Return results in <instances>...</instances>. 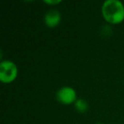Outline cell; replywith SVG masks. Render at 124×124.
<instances>
[{"mask_svg":"<svg viewBox=\"0 0 124 124\" xmlns=\"http://www.w3.org/2000/svg\"><path fill=\"white\" fill-rule=\"evenodd\" d=\"M44 3L48 5H55L61 3V0H44Z\"/></svg>","mask_w":124,"mask_h":124,"instance_id":"8992f818","label":"cell"},{"mask_svg":"<svg viewBox=\"0 0 124 124\" xmlns=\"http://www.w3.org/2000/svg\"><path fill=\"white\" fill-rule=\"evenodd\" d=\"M18 76V68L15 62L9 60H2L0 63V81L9 84L16 79Z\"/></svg>","mask_w":124,"mask_h":124,"instance_id":"7a4b0ae2","label":"cell"},{"mask_svg":"<svg viewBox=\"0 0 124 124\" xmlns=\"http://www.w3.org/2000/svg\"><path fill=\"white\" fill-rule=\"evenodd\" d=\"M61 21V14L55 9H51L46 12L44 16V23L48 27L54 28Z\"/></svg>","mask_w":124,"mask_h":124,"instance_id":"277c9868","label":"cell"},{"mask_svg":"<svg viewBox=\"0 0 124 124\" xmlns=\"http://www.w3.org/2000/svg\"><path fill=\"white\" fill-rule=\"evenodd\" d=\"M74 106H75V109H76L78 111L83 113V112L88 110V102L85 100H83V99H78V100H76V102L74 103Z\"/></svg>","mask_w":124,"mask_h":124,"instance_id":"5b68a950","label":"cell"},{"mask_svg":"<svg viewBox=\"0 0 124 124\" xmlns=\"http://www.w3.org/2000/svg\"><path fill=\"white\" fill-rule=\"evenodd\" d=\"M101 13L110 24H119L124 21V4L120 0H105L102 4Z\"/></svg>","mask_w":124,"mask_h":124,"instance_id":"6da1fadb","label":"cell"},{"mask_svg":"<svg viewBox=\"0 0 124 124\" xmlns=\"http://www.w3.org/2000/svg\"><path fill=\"white\" fill-rule=\"evenodd\" d=\"M56 98L59 102L64 105L74 104L78 100L76 90L70 86H64L60 88L56 93Z\"/></svg>","mask_w":124,"mask_h":124,"instance_id":"3957f363","label":"cell"}]
</instances>
